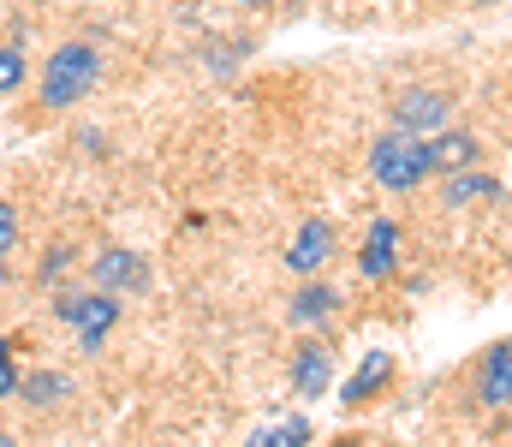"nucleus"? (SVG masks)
<instances>
[{"mask_svg": "<svg viewBox=\"0 0 512 447\" xmlns=\"http://www.w3.org/2000/svg\"><path fill=\"white\" fill-rule=\"evenodd\" d=\"M393 370H399V364H393V352H387V346H370V352H364V364L340 382V406H370L376 394H387Z\"/></svg>", "mask_w": 512, "mask_h": 447, "instance_id": "8", "label": "nucleus"}, {"mask_svg": "<svg viewBox=\"0 0 512 447\" xmlns=\"http://www.w3.org/2000/svg\"><path fill=\"white\" fill-rule=\"evenodd\" d=\"M24 72H30V66H24V54L0 42V96H12V90H24Z\"/></svg>", "mask_w": 512, "mask_h": 447, "instance_id": "16", "label": "nucleus"}, {"mask_svg": "<svg viewBox=\"0 0 512 447\" xmlns=\"http://www.w3.org/2000/svg\"><path fill=\"white\" fill-rule=\"evenodd\" d=\"M423 149H429V173H459V167L483 161V144L471 132H459V126H441L435 138H423Z\"/></svg>", "mask_w": 512, "mask_h": 447, "instance_id": "11", "label": "nucleus"}, {"mask_svg": "<svg viewBox=\"0 0 512 447\" xmlns=\"http://www.w3.org/2000/svg\"><path fill=\"white\" fill-rule=\"evenodd\" d=\"M0 281H6V257H0Z\"/></svg>", "mask_w": 512, "mask_h": 447, "instance_id": "21", "label": "nucleus"}, {"mask_svg": "<svg viewBox=\"0 0 512 447\" xmlns=\"http://www.w3.org/2000/svg\"><path fill=\"white\" fill-rule=\"evenodd\" d=\"M399 269V221H370L364 245H358V275L364 281H387Z\"/></svg>", "mask_w": 512, "mask_h": 447, "instance_id": "10", "label": "nucleus"}, {"mask_svg": "<svg viewBox=\"0 0 512 447\" xmlns=\"http://www.w3.org/2000/svg\"><path fill=\"white\" fill-rule=\"evenodd\" d=\"M18 382H24V376H18V364H12V346L0 340V400H6V394H18Z\"/></svg>", "mask_w": 512, "mask_h": 447, "instance_id": "18", "label": "nucleus"}, {"mask_svg": "<svg viewBox=\"0 0 512 447\" xmlns=\"http://www.w3.org/2000/svg\"><path fill=\"white\" fill-rule=\"evenodd\" d=\"M376 6H393V0H376Z\"/></svg>", "mask_w": 512, "mask_h": 447, "instance_id": "23", "label": "nucleus"}, {"mask_svg": "<svg viewBox=\"0 0 512 447\" xmlns=\"http://www.w3.org/2000/svg\"><path fill=\"white\" fill-rule=\"evenodd\" d=\"M18 394H24L30 406H60V400L72 394V376H60V370H36V376L18 382Z\"/></svg>", "mask_w": 512, "mask_h": 447, "instance_id": "14", "label": "nucleus"}, {"mask_svg": "<svg viewBox=\"0 0 512 447\" xmlns=\"http://www.w3.org/2000/svg\"><path fill=\"white\" fill-rule=\"evenodd\" d=\"M60 269H72V245H54V251H48V257H42V263H36V281H42V287H48V281H54V275H60Z\"/></svg>", "mask_w": 512, "mask_h": 447, "instance_id": "17", "label": "nucleus"}, {"mask_svg": "<svg viewBox=\"0 0 512 447\" xmlns=\"http://www.w3.org/2000/svg\"><path fill=\"white\" fill-rule=\"evenodd\" d=\"M328 382H334V346L328 340H304L292 352V394L298 400H322Z\"/></svg>", "mask_w": 512, "mask_h": 447, "instance_id": "7", "label": "nucleus"}, {"mask_svg": "<svg viewBox=\"0 0 512 447\" xmlns=\"http://www.w3.org/2000/svg\"><path fill=\"white\" fill-rule=\"evenodd\" d=\"M334 251H340V233H334V221L310 215V221L292 233V245H286V269H292V275H322Z\"/></svg>", "mask_w": 512, "mask_h": 447, "instance_id": "5", "label": "nucleus"}, {"mask_svg": "<svg viewBox=\"0 0 512 447\" xmlns=\"http://www.w3.org/2000/svg\"><path fill=\"white\" fill-rule=\"evenodd\" d=\"M512 400V340H495L477 364V406L483 412H501Z\"/></svg>", "mask_w": 512, "mask_h": 447, "instance_id": "9", "label": "nucleus"}, {"mask_svg": "<svg viewBox=\"0 0 512 447\" xmlns=\"http://www.w3.org/2000/svg\"><path fill=\"white\" fill-rule=\"evenodd\" d=\"M393 126L411 132V138H435L441 126H453V96L435 90V84H411L393 96Z\"/></svg>", "mask_w": 512, "mask_h": 447, "instance_id": "4", "label": "nucleus"}, {"mask_svg": "<svg viewBox=\"0 0 512 447\" xmlns=\"http://www.w3.org/2000/svg\"><path fill=\"white\" fill-rule=\"evenodd\" d=\"M54 316L72 322V328H78V352L96 358L102 340H108V328L120 322V293H108V287H96V293H60Z\"/></svg>", "mask_w": 512, "mask_h": 447, "instance_id": "3", "label": "nucleus"}, {"mask_svg": "<svg viewBox=\"0 0 512 447\" xmlns=\"http://www.w3.org/2000/svg\"><path fill=\"white\" fill-rule=\"evenodd\" d=\"M507 412H512V400H507Z\"/></svg>", "mask_w": 512, "mask_h": 447, "instance_id": "24", "label": "nucleus"}, {"mask_svg": "<svg viewBox=\"0 0 512 447\" xmlns=\"http://www.w3.org/2000/svg\"><path fill=\"white\" fill-rule=\"evenodd\" d=\"M471 6H489V0H471Z\"/></svg>", "mask_w": 512, "mask_h": 447, "instance_id": "22", "label": "nucleus"}, {"mask_svg": "<svg viewBox=\"0 0 512 447\" xmlns=\"http://www.w3.org/2000/svg\"><path fill=\"white\" fill-rule=\"evenodd\" d=\"M286 316H292V328H310V322H328V316H340V287H328V281L304 275V287L292 293Z\"/></svg>", "mask_w": 512, "mask_h": 447, "instance_id": "12", "label": "nucleus"}, {"mask_svg": "<svg viewBox=\"0 0 512 447\" xmlns=\"http://www.w3.org/2000/svg\"><path fill=\"white\" fill-rule=\"evenodd\" d=\"M90 281L108 293H149V263L126 245H108L102 257H90Z\"/></svg>", "mask_w": 512, "mask_h": 447, "instance_id": "6", "label": "nucleus"}, {"mask_svg": "<svg viewBox=\"0 0 512 447\" xmlns=\"http://www.w3.org/2000/svg\"><path fill=\"white\" fill-rule=\"evenodd\" d=\"M96 78H102V54L90 42H60L42 60V90L36 96H42V108H72L96 90Z\"/></svg>", "mask_w": 512, "mask_h": 447, "instance_id": "1", "label": "nucleus"}, {"mask_svg": "<svg viewBox=\"0 0 512 447\" xmlns=\"http://www.w3.org/2000/svg\"><path fill=\"white\" fill-rule=\"evenodd\" d=\"M12 239H18V215H12V203L0 197V257L12 251Z\"/></svg>", "mask_w": 512, "mask_h": 447, "instance_id": "19", "label": "nucleus"}, {"mask_svg": "<svg viewBox=\"0 0 512 447\" xmlns=\"http://www.w3.org/2000/svg\"><path fill=\"white\" fill-rule=\"evenodd\" d=\"M233 6H245V12H262V6H268V0H233Z\"/></svg>", "mask_w": 512, "mask_h": 447, "instance_id": "20", "label": "nucleus"}, {"mask_svg": "<svg viewBox=\"0 0 512 447\" xmlns=\"http://www.w3.org/2000/svg\"><path fill=\"white\" fill-rule=\"evenodd\" d=\"M251 442H256V447H298V442H310V418H286V424H268V430H256Z\"/></svg>", "mask_w": 512, "mask_h": 447, "instance_id": "15", "label": "nucleus"}, {"mask_svg": "<svg viewBox=\"0 0 512 447\" xmlns=\"http://www.w3.org/2000/svg\"><path fill=\"white\" fill-rule=\"evenodd\" d=\"M370 173H376V185H387V191H417L429 179V149H423V138H411V132L393 126L387 138L370 144Z\"/></svg>", "mask_w": 512, "mask_h": 447, "instance_id": "2", "label": "nucleus"}, {"mask_svg": "<svg viewBox=\"0 0 512 447\" xmlns=\"http://www.w3.org/2000/svg\"><path fill=\"white\" fill-rule=\"evenodd\" d=\"M489 197H501V179L483 173V167H459V173H447V185H441V203H447V209H471V203H489Z\"/></svg>", "mask_w": 512, "mask_h": 447, "instance_id": "13", "label": "nucleus"}]
</instances>
